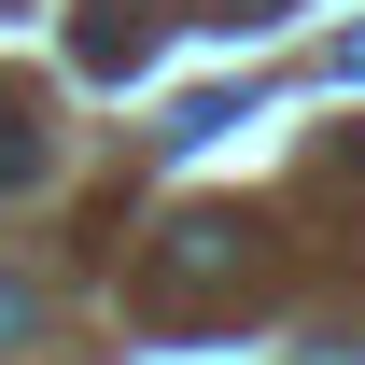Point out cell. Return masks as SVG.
<instances>
[{
	"label": "cell",
	"instance_id": "obj_1",
	"mask_svg": "<svg viewBox=\"0 0 365 365\" xmlns=\"http://www.w3.org/2000/svg\"><path fill=\"white\" fill-rule=\"evenodd\" d=\"M43 169V127H29V113H0V182H29Z\"/></svg>",
	"mask_w": 365,
	"mask_h": 365
}]
</instances>
